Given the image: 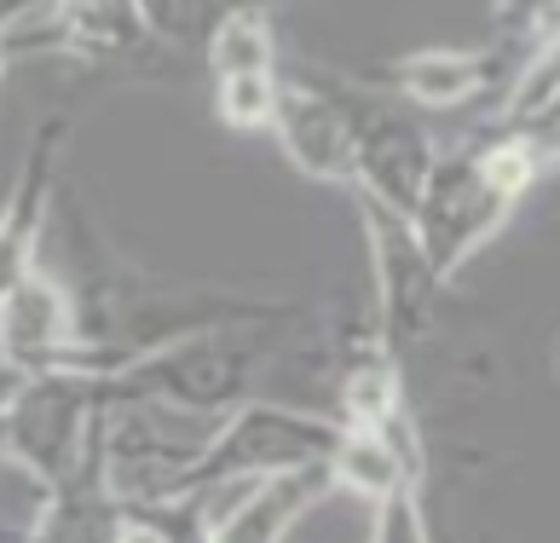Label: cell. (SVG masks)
<instances>
[{
	"label": "cell",
	"instance_id": "cell-1",
	"mask_svg": "<svg viewBox=\"0 0 560 543\" xmlns=\"http://www.w3.org/2000/svg\"><path fill=\"white\" fill-rule=\"evenodd\" d=\"M549 162L532 151V145L514 134V128H497V122H474L468 139H456L451 151L433 157L428 185L410 220H417V238H422V255L428 266L440 272V284H451V272L474 261L480 249L503 232L514 203H521L537 174Z\"/></svg>",
	"mask_w": 560,
	"mask_h": 543
},
{
	"label": "cell",
	"instance_id": "cell-2",
	"mask_svg": "<svg viewBox=\"0 0 560 543\" xmlns=\"http://www.w3.org/2000/svg\"><path fill=\"white\" fill-rule=\"evenodd\" d=\"M98 376L81 370H30L18 393L0 405V463L24 469L40 486H58L88 451L93 423L105 416Z\"/></svg>",
	"mask_w": 560,
	"mask_h": 543
},
{
	"label": "cell",
	"instance_id": "cell-3",
	"mask_svg": "<svg viewBox=\"0 0 560 543\" xmlns=\"http://www.w3.org/2000/svg\"><path fill=\"white\" fill-rule=\"evenodd\" d=\"M341 434L347 428L336 416H301L283 405H232L220 416V428L209 434V446L174 474V486L162 497L209 486V480H266L301 463H329Z\"/></svg>",
	"mask_w": 560,
	"mask_h": 543
},
{
	"label": "cell",
	"instance_id": "cell-4",
	"mask_svg": "<svg viewBox=\"0 0 560 543\" xmlns=\"http://www.w3.org/2000/svg\"><path fill=\"white\" fill-rule=\"evenodd\" d=\"M347 116V145H352V192H370L393 208H417L428 169H433V139L399 111V99L364 88L359 76H329Z\"/></svg>",
	"mask_w": 560,
	"mask_h": 543
},
{
	"label": "cell",
	"instance_id": "cell-5",
	"mask_svg": "<svg viewBox=\"0 0 560 543\" xmlns=\"http://www.w3.org/2000/svg\"><path fill=\"white\" fill-rule=\"evenodd\" d=\"M370 232V272H376V342L405 359L422 342V330L433 324V301H440V272L428 266L417 220L405 208H393L370 192H352Z\"/></svg>",
	"mask_w": 560,
	"mask_h": 543
},
{
	"label": "cell",
	"instance_id": "cell-6",
	"mask_svg": "<svg viewBox=\"0 0 560 543\" xmlns=\"http://www.w3.org/2000/svg\"><path fill=\"white\" fill-rule=\"evenodd\" d=\"M283 145V157L295 162L306 180H324V185H341L352 192V145H347V116H341V99L329 88V76H318L313 65L295 70V76H278V111H272V128Z\"/></svg>",
	"mask_w": 560,
	"mask_h": 543
},
{
	"label": "cell",
	"instance_id": "cell-7",
	"mask_svg": "<svg viewBox=\"0 0 560 543\" xmlns=\"http://www.w3.org/2000/svg\"><path fill=\"white\" fill-rule=\"evenodd\" d=\"M0 353L18 370H75V296L58 272H47V261H35L0 301Z\"/></svg>",
	"mask_w": 560,
	"mask_h": 543
},
{
	"label": "cell",
	"instance_id": "cell-8",
	"mask_svg": "<svg viewBox=\"0 0 560 543\" xmlns=\"http://www.w3.org/2000/svg\"><path fill=\"white\" fill-rule=\"evenodd\" d=\"M503 70H509L503 53H445V47H433V53H405V58H387V65L352 70V76H359L364 88L399 99V104L456 111V104L503 93Z\"/></svg>",
	"mask_w": 560,
	"mask_h": 543
},
{
	"label": "cell",
	"instance_id": "cell-9",
	"mask_svg": "<svg viewBox=\"0 0 560 543\" xmlns=\"http://www.w3.org/2000/svg\"><path fill=\"white\" fill-rule=\"evenodd\" d=\"M70 116L40 122L24 157V174H18L7 208H0V301L7 289L24 278V272L40 261V243H47V215H52V174H58V151H65Z\"/></svg>",
	"mask_w": 560,
	"mask_h": 543
},
{
	"label": "cell",
	"instance_id": "cell-10",
	"mask_svg": "<svg viewBox=\"0 0 560 543\" xmlns=\"http://www.w3.org/2000/svg\"><path fill=\"white\" fill-rule=\"evenodd\" d=\"M336 492V469L329 463H301V469H283V474H266L255 480V492L243 497V509L232 515V527L225 538H283L295 520L324 504V497Z\"/></svg>",
	"mask_w": 560,
	"mask_h": 543
},
{
	"label": "cell",
	"instance_id": "cell-11",
	"mask_svg": "<svg viewBox=\"0 0 560 543\" xmlns=\"http://www.w3.org/2000/svg\"><path fill=\"white\" fill-rule=\"evenodd\" d=\"M144 7V24H151L174 53L185 47H202L214 35V24L237 7H272V0H139Z\"/></svg>",
	"mask_w": 560,
	"mask_h": 543
},
{
	"label": "cell",
	"instance_id": "cell-12",
	"mask_svg": "<svg viewBox=\"0 0 560 543\" xmlns=\"http://www.w3.org/2000/svg\"><path fill=\"white\" fill-rule=\"evenodd\" d=\"M497 128H514V134H521L532 151L555 169V162H560V88L537 104V111H526L521 122H497Z\"/></svg>",
	"mask_w": 560,
	"mask_h": 543
},
{
	"label": "cell",
	"instance_id": "cell-13",
	"mask_svg": "<svg viewBox=\"0 0 560 543\" xmlns=\"http://www.w3.org/2000/svg\"><path fill=\"white\" fill-rule=\"evenodd\" d=\"M555 370H560V342H555Z\"/></svg>",
	"mask_w": 560,
	"mask_h": 543
}]
</instances>
